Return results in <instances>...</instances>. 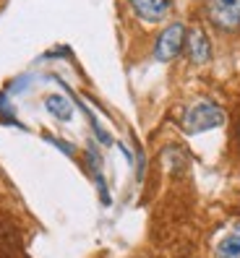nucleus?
<instances>
[{"mask_svg":"<svg viewBox=\"0 0 240 258\" xmlns=\"http://www.w3.org/2000/svg\"><path fill=\"white\" fill-rule=\"evenodd\" d=\"M222 123H224V110L217 107L214 102L193 104V107H188L186 115L180 117V125H183L186 133H204V131H212Z\"/></svg>","mask_w":240,"mask_h":258,"instance_id":"f257e3e1","label":"nucleus"},{"mask_svg":"<svg viewBox=\"0 0 240 258\" xmlns=\"http://www.w3.org/2000/svg\"><path fill=\"white\" fill-rule=\"evenodd\" d=\"M204 19L217 32H237L240 29V0H204Z\"/></svg>","mask_w":240,"mask_h":258,"instance_id":"f03ea898","label":"nucleus"},{"mask_svg":"<svg viewBox=\"0 0 240 258\" xmlns=\"http://www.w3.org/2000/svg\"><path fill=\"white\" fill-rule=\"evenodd\" d=\"M186 34H188V29L175 21L170 24L164 32L157 37V44H154V55L159 63H170V60H175L180 52L186 50Z\"/></svg>","mask_w":240,"mask_h":258,"instance_id":"7ed1b4c3","label":"nucleus"},{"mask_svg":"<svg viewBox=\"0 0 240 258\" xmlns=\"http://www.w3.org/2000/svg\"><path fill=\"white\" fill-rule=\"evenodd\" d=\"M131 11L146 24H159L172 13L175 0H128Z\"/></svg>","mask_w":240,"mask_h":258,"instance_id":"20e7f679","label":"nucleus"},{"mask_svg":"<svg viewBox=\"0 0 240 258\" xmlns=\"http://www.w3.org/2000/svg\"><path fill=\"white\" fill-rule=\"evenodd\" d=\"M191 63H196V66H204L212 60V42H209V34L204 32L201 26L196 29H188V34H186V50Z\"/></svg>","mask_w":240,"mask_h":258,"instance_id":"39448f33","label":"nucleus"},{"mask_svg":"<svg viewBox=\"0 0 240 258\" xmlns=\"http://www.w3.org/2000/svg\"><path fill=\"white\" fill-rule=\"evenodd\" d=\"M214 258H240V222L219 240Z\"/></svg>","mask_w":240,"mask_h":258,"instance_id":"423d86ee","label":"nucleus"},{"mask_svg":"<svg viewBox=\"0 0 240 258\" xmlns=\"http://www.w3.org/2000/svg\"><path fill=\"white\" fill-rule=\"evenodd\" d=\"M44 107H47V112H52L57 120H71L73 117V104L60 94H52V97L44 99Z\"/></svg>","mask_w":240,"mask_h":258,"instance_id":"0eeeda50","label":"nucleus"}]
</instances>
